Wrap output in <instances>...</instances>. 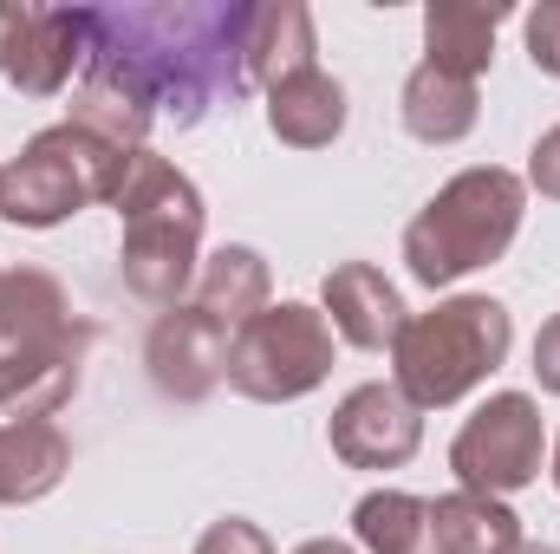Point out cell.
I'll return each instance as SVG.
<instances>
[{
	"instance_id": "obj_20",
	"label": "cell",
	"mask_w": 560,
	"mask_h": 554,
	"mask_svg": "<svg viewBox=\"0 0 560 554\" xmlns=\"http://www.w3.org/2000/svg\"><path fill=\"white\" fill-rule=\"evenodd\" d=\"M528 59H535V72L560 79V0H541L528 13Z\"/></svg>"
},
{
	"instance_id": "obj_9",
	"label": "cell",
	"mask_w": 560,
	"mask_h": 554,
	"mask_svg": "<svg viewBox=\"0 0 560 554\" xmlns=\"http://www.w3.org/2000/svg\"><path fill=\"white\" fill-rule=\"evenodd\" d=\"M541 450H548L541 405L528 392H495L456 430L450 470H456V483L469 496H509V489H522V483L541 476Z\"/></svg>"
},
{
	"instance_id": "obj_1",
	"label": "cell",
	"mask_w": 560,
	"mask_h": 554,
	"mask_svg": "<svg viewBox=\"0 0 560 554\" xmlns=\"http://www.w3.org/2000/svg\"><path fill=\"white\" fill-rule=\"evenodd\" d=\"M242 26L248 7H222V0L85 7V72L131 92L150 118L202 125L209 105L248 92Z\"/></svg>"
},
{
	"instance_id": "obj_7",
	"label": "cell",
	"mask_w": 560,
	"mask_h": 554,
	"mask_svg": "<svg viewBox=\"0 0 560 554\" xmlns=\"http://www.w3.org/2000/svg\"><path fill=\"white\" fill-rule=\"evenodd\" d=\"M352 529L365 554H515L522 549V516L502 496H405V489H372L352 509Z\"/></svg>"
},
{
	"instance_id": "obj_19",
	"label": "cell",
	"mask_w": 560,
	"mask_h": 554,
	"mask_svg": "<svg viewBox=\"0 0 560 554\" xmlns=\"http://www.w3.org/2000/svg\"><path fill=\"white\" fill-rule=\"evenodd\" d=\"M72 470V450L52 424H0V503H39Z\"/></svg>"
},
{
	"instance_id": "obj_10",
	"label": "cell",
	"mask_w": 560,
	"mask_h": 554,
	"mask_svg": "<svg viewBox=\"0 0 560 554\" xmlns=\"http://www.w3.org/2000/svg\"><path fill=\"white\" fill-rule=\"evenodd\" d=\"M72 66H85V7H26L0 0V79L26 99L66 92Z\"/></svg>"
},
{
	"instance_id": "obj_8",
	"label": "cell",
	"mask_w": 560,
	"mask_h": 554,
	"mask_svg": "<svg viewBox=\"0 0 560 554\" xmlns=\"http://www.w3.org/2000/svg\"><path fill=\"white\" fill-rule=\"evenodd\" d=\"M326 372H332V320L306 300H280L268 313H255L229 339V366H222V379L261 405L306 399Z\"/></svg>"
},
{
	"instance_id": "obj_15",
	"label": "cell",
	"mask_w": 560,
	"mask_h": 554,
	"mask_svg": "<svg viewBox=\"0 0 560 554\" xmlns=\"http://www.w3.org/2000/svg\"><path fill=\"white\" fill-rule=\"evenodd\" d=\"M242 59H248V85H268L306 72L313 66V13L300 0H261L248 7V26H242Z\"/></svg>"
},
{
	"instance_id": "obj_5",
	"label": "cell",
	"mask_w": 560,
	"mask_h": 554,
	"mask_svg": "<svg viewBox=\"0 0 560 554\" xmlns=\"http://www.w3.org/2000/svg\"><path fill=\"white\" fill-rule=\"evenodd\" d=\"M118 216H125V287L156 300V307H176L189 287H196V249H202V196L196 183L138 150L125 189H118Z\"/></svg>"
},
{
	"instance_id": "obj_11",
	"label": "cell",
	"mask_w": 560,
	"mask_h": 554,
	"mask_svg": "<svg viewBox=\"0 0 560 554\" xmlns=\"http://www.w3.org/2000/svg\"><path fill=\"white\" fill-rule=\"evenodd\" d=\"M418 437H423V417L398 385H359V392H346L332 424H326L332 457L352 463V470H398V463L418 457Z\"/></svg>"
},
{
	"instance_id": "obj_6",
	"label": "cell",
	"mask_w": 560,
	"mask_h": 554,
	"mask_svg": "<svg viewBox=\"0 0 560 554\" xmlns=\"http://www.w3.org/2000/svg\"><path fill=\"white\" fill-rule=\"evenodd\" d=\"M131 163H138V150H118L66 118V125L39 131L0 170V216L20 229H52V222L79 216L85 203H118Z\"/></svg>"
},
{
	"instance_id": "obj_25",
	"label": "cell",
	"mask_w": 560,
	"mask_h": 554,
	"mask_svg": "<svg viewBox=\"0 0 560 554\" xmlns=\"http://www.w3.org/2000/svg\"><path fill=\"white\" fill-rule=\"evenodd\" d=\"M515 554H560V549H541V542H522Z\"/></svg>"
},
{
	"instance_id": "obj_24",
	"label": "cell",
	"mask_w": 560,
	"mask_h": 554,
	"mask_svg": "<svg viewBox=\"0 0 560 554\" xmlns=\"http://www.w3.org/2000/svg\"><path fill=\"white\" fill-rule=\"evenodd\" d=\"M300 554H359V549H346V542H306Z\"/></svg>"
},
{
	"instance_id": "obj_22",
	"label": "cell",
	"mask_w": 560,
	"mask_h": 554,
	"mask_svg": "<svg viewBox=\"0 0 560 554\" xmlns=\"http://www.w3.org/2000/svg\"><path fill=\"white\" fill-rule=\"evenodd\" d=\"M528 183H535L541 196H555V203H560V125H555V131H541L535 157H528Z\"/></svg>"
},
{
	"instance_id": "obj_14",
	"label": "cell",
	"mask_w": 560,
	"mask_h": 554,
	"mask_svg": "<svg viewBox=\"0 0 560 554\" xmlns=\"http://www.w3.org/2000/svg\"><path fill=\"white\" fill-rule=\"evenodd\" d=\"M502 20H509L502 0H430L423 7V59L456 72V79H482L495 59Z\"/></svg>"
},
{
	"instance_id": "obj_17",
	"label": "cell",
	"mask_w": 560,
	"mask_h": 554,
	"mask_svg": "<svg viewBox=\"0 0 560 554\" xmlns=\"http://www.w3.org/2000/svg\"><path fill=\"white\" fill-rule=\"evenodd\" d=\"M189 307H202L209 320H222L229 333H242L255 313H268V262L255 249H215L196 268Z\"/></svg>"
},
{
	"instance_id": "obj_3",
	"label": "cell",
	"mask_w": 560,
	"mask_h": 554,
	"mask_svg": "<svg viewBox=\"0 0 560 554\" xmlns=\"http://www.w3.org/2000/svg\"><path fill=\"white\" fill-rule=\"evenodd\" d=\"M515 346V320L502 300L489 293H456L436 300L430 313H411L405 333L392 339V385L418 405L443 412L456 399H469Z\"/></svg>"
},
{
	"instance_id": "obj_13",
	"label": "cell",
	"mask_w": 560,
	"mask_h": 554,
	"mask_svg": "<svg viewBox=\"0 0 560 554\" xmlns=\"http://www.w3.org/2000/svg\"><path fill=\"white\" fill-rule=\"evenodd\" d=\"M326 320H332V333L346 339V346H359V353H385L398 333H405V300H398V287L378 275L372 262H339L332 275H326Z\"/></svg>"
},
{
	"instance_id": "obj_16",
	"label": "cell",
	"mask_w": 560,
	"mask_h": 554,
	"mask_svg": "<svg viewBox=\"0 0 560 554\" xmlns=\"http://www.w3.org/2000/svg\"><path fill=\"white\" fill-rule=\"evenodd\" d=\"M268 125H275V138L293 143V150H319V143H332L339 131H346V85L326 79L319 66L280 79L275 92H268Z\"/></svg>"
},
{
	"instance_id": "obj_21",
	"label": "cell",
	"mask_w": 560,
	"mask_h": 554,
	"mask_svg": "<svg viewBox=\"0 0 560 554\" xmlns=\"http://www.w3.org/2000/svg\"><path fill=\"white\" fill-rule=\"evenodd\" d=\"M196 554H275V542L255 529V522H242V516H222L202 542H196Z\"/></svg>"
},
{
	"instance_id": "obj_2",
	"label": "cell",
	"mask_w": 560,
	"mask_h": 554,
	"mask_svg": "<svg viewBox=\"0 0 560 554\" xmlns=\"http://www.w3.org/2000/svg\"><path fill=\"white\" fill-rule=\"evenodd\" d=\"M92 320L72 313L46 268L0 275V424H46L85 372Z\"/></svg>"
},
{
	"instance_id": "obj_18",
	"label": "cell",
	"mask_w": 560,
	"mask_h": 554,
	"mask_svg": "<svg viewBox=\"0 0 560 554\" xmlns=\"http://www.w3.org/2000/svg\"><path fill=\"white\" fill-rule=\"evenodd\" d=\"M476 112H482L476 79H456V72H443V66H430V59L405 79V131L418 143L469 138V131H476Z\"/></svg>"
},
{
	"instance_id": "obj_23",
	"label": "cell",
	"mask_w": 560,
	"mask_h": 554,
	"mask_svg": "<svg viewBox=\"0 0 560 554\" xmlns=\"http://www.w3.org/2000/svg\"><path fill=\"white\" fill-rule=\"evenodd\" d=\"M535 379H541V392L560 399V313L535 333Z\"/></svg>"
},
{
	"instance_id": "obj_4",
	"label": "cell",
	"mask_w": 560,
	"mask_h": 554,
	"mask_svg": "<svg viewBox=\"0 0 560 554\" xmlns=\"http://www.w3.org/2000/svg\"><path fill=\"white\" fill-rule=\"evenodd\" d=\"M522 209H528V189L515 170H463L450 176L405 229V262H411V280L423 287H450L469 268H489L509 255L515 229H522Z\"/></svg>"
},
{
	"instance_id": "obj_26",
	"label": "cell",
	"mask_w": 560,
	"mask_h": 554,
	"mask_svg": "<svg viewBox=\"0 0 560 554\" xmlns=\"http://www.w3.org/2000/svg\"><path fill=\"white\" fill-rule=\"evenodd\" d=\"M555 489H560V443H555Z\"/></svg>"
},
{
	"instance_id": "obj_12",
	"label": "cell",
	"mask_w": 560,
	"mask_h": 554,
	"mask_svg": "<svg viewBox=\"0 0 560 554\" xmlns=\"http://www.w3.org/2000/svg\"><path fill=\"white\" fill-rule=\"evenodd\" d=\"M229 339H235V333H229L222 320H209L202 307H183V300H176V307L150 326V346H143L156 392H163V399H183V405L209 399V392L222 385Z\"/></svg>"
}]
</instances>
